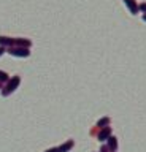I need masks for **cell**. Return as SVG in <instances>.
Wrapping results in <instances>:
<instances>
[{
    "label": "cell",
    "mask_w": 146,
    "mask_h": 152,
    "mask_svg": "<svg viewBox=\"0 0 146 152\" xmlns=\"http://www.w3.org/2000/svg\"><path fill=\"white\" fill-rule=\"evenodd\" d=\"M110 122H111L110 117H102L100 121L95 124V128H94V130H91V136H95V132L100 130V128H103V127H108V125H110Z\"/></svg>",
    "instance_id": "5b68a950"
},
{
    "label": "cell",
    "mask_w": 146,
    "mask_h": 152,
    "mask_svg": "<svg viewBox=\"0 0 146 152\" xmlns=\"http://www.w3.org/2000/svg\"><path fill=\"white\" fill-rule=\"evenodd\" d=\"M100 152H111V151L108 149V147H106V144H105V146H102V149H100Z\"/></svg>",
    "instance_id": "7c38bea8"
},
{
    "label": "cell",
    "mask_w": 146,
    "mask_h": 152,
    "mask_svg": "<svg viewBox=\"0 0 146 152\" xmlns=\"http://www.w3.org/2000/svg\"><path fill=\"white\" fill-rule=\"evenodd\" d=\"M7 52V48H3V46H0V57H2L3 54Z\"/></svg>",
    "instance_id": "8fae6325"
},
{
    "label": "cell",
    "mask_w": 146,
    "mask_h": 152,
    "mask_svg": "<svg viewBox=\"0 0 146 152\" xmlns=\"http://www.w3.org/2000/svg\"><path fill=\"white\" fill-rule=\"evenodd\" d=\"M106 141H108V144H106L108 149H110L111 152H116L117 151V138L116 136H110Z\"/></svg>",
    "instance_id": "9c48e42d"
},
{
    "label": "cell",
    "mask_w": 146,
    "mask_h": 152,
    "mask_svg": "<svg viewBox=\"0 0 146 152\" xmlns=\"http://www.w3.org/2000/svg\"><path fill=\"white\" fill-rule=\"evenodd\" d=\"M19 84H21V76L19 75L10 76V79L3 84L2 90H0V92H2V97H8V95H11L18 87H19Z\"/></svg>",
    "instance_id": "6da1fadb"
},
{
    "label": "cell",
    "mask_w": 146,
    "mask_h": 152,
    "mask_svg": "<svg viewBox=\"0 0 146 152\" xmlns=\"http://www.w3.org/2000/svg\"><path fill=\"white\" fill-rule=\"evenodd\" d=\"M140 10H143V11H146V3H141V5H140Z\"/></svg>",
    "instance_id": "4fadbf2b"
},
{
    "label": "cell",
    "mask_w": 146,
    "mask_h": 152,
    "mask_svg": "<svg viewBox=\"0 0 146 152\" xmlns=\"http://www.w3.org/2000/svg\"><path fill=\"white\" fill-rule=\"evenodd\" d=\"M2 87H3V84H0V90H2Z\"/></svg>",
    "instance_id": "5bb4252c"
},
{
    "label": "cell",
    "mask_w": 146,
    "mask_h": 152,
    "mask_svg": "<svg viewBox=\"0 0 146 152\" xmlns=\"http://www.w3.org/2000/svg\"><path fill=\"white\" fill-rule=\"evenodd\" d=\"M143 19H145V21H146V14H145V16H143Z\"/></svg>",
    "instance_id": "9a60e30c"
},
{
    "label": "cell",
    "mask_w": 146,
    "mask_h": 152,
    "mask_svg": "<svg viewBox=\"0 0 146 152\" xmlns=\"http://www.w3.org/2000/svg\"><path fill=\"white\" fill-rule=\"evenodd\" d=\"M73 146H75V141L73 140H68V141H65L64 144H60L57 147H51V149H46L45 152H68Z\"/></svg>",
    "instance_id": "3957f363"
},
{
    "label": "cell",
    "mask_w": 146,
    "mask_h": 152,
    "mask_svg": "<svg viewBox=\"0 0 146 152\" xmlns=\"http://www.w3.org/2000/svg\"><path fill=\"white\" fill-rule=\"evenodd\" d=\"M13 45H15V38H11V37H2V35H0V46L11 48Z\"/></svg>",
    "instance_id": "8992f818"
},
{
    "label": "cell",
    "mask_w": 146,
    "mask_h": 152,
    "mask_svg": "<svg viewBox=\"0 0 146 152\" xmlns=\"http://www.w3.org/2000/svg\"><path fill=\"white\" fill-rule=\"evenodd\" d=\"M13 46H22V48H30L32 41L29 38H15V45Z\"/></svg>",
    "instance_id": "52a82bcc"
},
{
    "label": "cell",
    "mask_w": 146,
    "mask_h": 152,
    "mask_svg": "<svg viewBox=\"0 0 146 152\" xmlns=\"http://www.w3.org/2000/svg\"><path fill=\"white\" fill-rule=\"evenodd\" d=\"M122 2L127 5V8L130 10L132 14H136V13H138V3H136L135 0H122Z\"/></svg>",
    "instance_id": "ba28073f"
},
{
    "label": "cell",
    "mask_w": 146,
    "mask_h": 152,
    "mask_svg": "<svg viewBox=\"0 0 146 152\" xmlns=\"http://www.w3.org/2000/svg\"><path fill=\"white\" fill-rule=\"evenodd\" d=\"M95 136H97L98 141H106L108 138L111 136V127L108 125V127H103V128H100V130H97Z\"/></svg>",
    "instance_id": "277c9868"
},
{
    "label": "cell",
    "mask_w": 146,
    "mask_h": 152,
    "mask_svg": "<svg viewBox=\"0 0 146 152\" xmlns=\"http://www.w3.org/2000/svg\"><path fill=\"white\" fill-rule=\"evenodd\" d=\"M8 79H10V75H8L7 71H2V70H0V84H5Z\"/></svg>",
    "instance_id": "30bf717a"
},
{
    "label": "cell",
    "mask_w": 146,
    "mask_h": 152,
    "mask_svg": "<svg viewBox=\"0 0 146 152\" xmlns=\"http://www.w3.org/2000/svg\"><path fill=\"white\" fill-rule=\"evenodd\" d=\"M7 52L13 57H29L30 56V48L11 46V48H7Z\"/></svg>",
    "instance_id": "7a4b0ae2"
}]
</instances>
